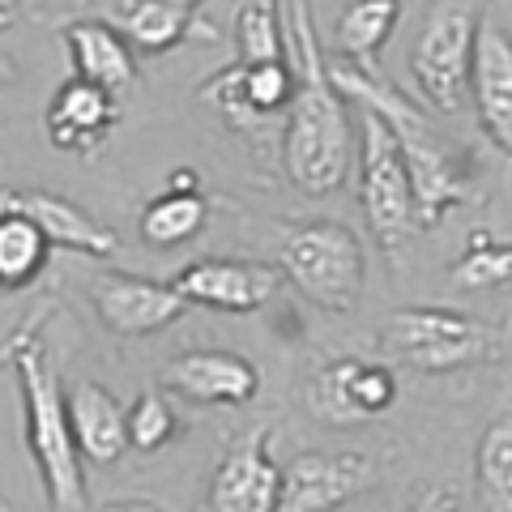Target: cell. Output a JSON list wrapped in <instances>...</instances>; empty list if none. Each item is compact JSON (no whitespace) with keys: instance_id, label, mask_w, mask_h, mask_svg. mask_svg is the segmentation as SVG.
<instances>
[{"instance_id":"obj_27","label":"cell","mask_w":512,"mask_h":512,"mask_svg":"<svg viewBox=\"0 0 512 512\" xmlns=\"http://www.w3.org/2000/svg\"><path fill=\"white\" fill-rule=\"evenodd\" d=\"M52 316V308L47 303H39V308H30L22 320H18V329H9L5 338H0V376L9 372V367H18V359H22V350L30 346V342H39V333H43V320Z\"/></svg>"},{"instance_id":"obj_12","label":"cell","mask_w":512,"mask_h":512,"mask_svg":"<svg viewBox=\"0 0 512 512\" xmlns=\"http://www.w3.org/2000/svg\"><path fill=\"white\" fill-rule=\"evenodd\" d=\"M158 389L192 406H248L261 393V367L239 350H184L158 367Z\"/></svg>"},{"instance_id":"obj_7","label":"cell","mask_w":512,"mask_h":512,"mask_svg":"<svg viewBox=\"0 0 512 512\" xmlns=\"http://www.w3.org/2000/svg\"><path fill=\"white\" fill-rule=\"evenodd\" d=\"M380 346L393 363L427 376H444L487 363L500 350V338L478 316L453 308H402L384 320Z\"/></svg>"},{"instance_id":"obj_6","label":"cell","mask_w":512,"mask_h":512,"mask_svg":"<svg viewBox=\"0 0 512 512\" xmlns=\"http://www.w3.org/2000/svg\"><path fill=\"white\" fill-rule=\"evenodd\" d=\"M359 205H363L367 231H372V239L389 261L423 231L406 158L397 150V137L389 133V124L376 111L359 116Z\"/></svg>"},{"instance_id":"obj_15","label":"cell","mask_w":512,"mask_h":512,"mask_svg":"<svg viewBox=\"0 0 512 512\" xmlns=\"http://www.w3.org/2000/svg\"><path fill=\"white\" fill-rule=\"evenodd\" d=\"M295 86H299V73L291 60H278V64L235 60L222 73L205 77L201 99L214 103L235 128H248V124H269L286 116V107L295 99Z\"/></svg>"},{"instance_id":"obj_21","label":"cell","mask_w":512,"mask_h":512,"mask_svg":"<svg viewBox=\"0 0 512 512\" xmlns=\"http://www.w3.org/2000/svg\"><path fill=\"white\" fill-rule=\"evenodd\" d=\"M402 26V0H350L333 30L338 60L359 73L380 77V52Z\"/></svg>"},{"instance_id":"obj_5","label":"cell","mask_w":512,"mask_h":512,"mask_svg":"<svg viewBox=\"0 0 512 512\" xmlns=\"http://www.w3.org/2000/svg\"><path fill=\"white\" fill-rule=\"evenodd\" d=\"M278 269L303 299L325 312H355L363 299L367 256L359 235L338 218H308L282 235Z\"/></svg>"},{"instance_id":"obj_16","label":"cell","mask_w":512,"mask_h":512,"mask_svg":"<svg viewBox=\"0 0 512 512\" xmlns=\"http://www.w3.org/2000/svg\"><path fill=\"white\" fill-rule=\"evenodd\" d=\"M116 124H120L116 94L94 82H82V77H69L43 111L47 141H52V150L69 158H94L107 146V137L116 133Z\"/></svg>"},{"instance_id":"obj_4","label":"cell","mask_w":512,"mask_h":512,"mask_svg":"<svg viewBox=\"0 0 512 512\" xmlns=\"http://www.w3.org/2000/svg\"><path fill=\"white\" fill-rule=\"evenodd\" d=\"M478 30L483 0H427L423 26L410 43V77L436 116H457L466 103Z\"/></svg>"},{"instance_id":"obj_14","label":"cell","mask_w":512,"mask_h":512,"mask_svg":"<svg viewBox=\"0 0 512 512\" xmlns=\"http://www.w3.org/2000/svg\"><path fill=\"white\" fill-rule=\"evenodd\" d=\"M0 214H22L52 239V248L90 256V261H107L120 252V235L86 214L77 201L60 197L52 188H30V184H5L0 188Z\"/></svg>"},{"instance_id":"obj_31","label":"cell","mask_w":512,"mask_h":512,"mask_svg":"<svg viewBox=\"0 0 512 512\" xmlns=\"http://www.w3.org/2000/svg\"><path fill=\"white\" fill-rule=\"evenodd\" d=\"M13 77H18V64H13V60H5V56H0V86H9V82H13Z\"/></svg>"},{"instance_id":"obj_29","label":"cell","mask_w":512,"mask_h":512,"mask_svg":"<svg viewBox=\"0 0 512 512\" xmlns=\"http://www.w3.org/2000/svg\"><path fill=\"white\" fill-rule=\"evenodd\" d=\"M99 512H167L158 500H150V495H124V500H111L103 504Z\"/></svg>"},{"instance_id":"obj_30","label":"cell","mask_w":512,"mask_h":512,"mask_svg":"<svg viewBox=\"0 0 512 512\" xmlns=\"http://www.w3.org/2000/svg\"><path fill=\"white\" fill-rule=\"evenodd\" d=\"M18 5L22 0H0V35L13 30V22H18Z\"/></svg>"},{"instance_id":"obj_9","label":"cell","mask_w":512,"mask_h":512,"mask_svg":"<svg viewBox=\"0 0 512 512\" xmlns=\"http://www.w3.org/2000/svg\"><path fill=\"white\" fill-rule=\"evenodd\" d=\"M380 478V461L359 448L346 453H308L291 457V466L282 470V500L278 512H338L350 500H359L363 491H372Z\"/></svg>"},{"instance_id":"obj_18","label":"cell","mask_w":512,"mask_h":512,"mask_svg":"<svg viewBox=\"0 0 512 512\" xmlns=\"http://www.w3.org/2000/svg\"><path fill=\"white\" fill-rule=\"evenodd\" d=\"M470 94L487 137L504 154H512V39L495 22H483V30H478Z\"/></svg>"},{"instance_id":"obj_19","label":"cell","mask_w":512,"mask_h":512,"mask_svg":"<svg viewBox=\"0 0 512 512\" xmlns=\"http://www.w3.org/2000/svg\"><path fill=\"white\" fill-rule=\"evenodd\" d=\"M64 406H69V427L77 440V453L94 466H116L128 453V410L116 402V393L99 380H77L69 393H64Z\"/></svg>"},{"instance_id":"obj_3","label":"cell","mask_w":512,"mask_h":512,"mask_svg":"<svg viewBox=\"0 0 512 512\" xmlns=\"http://www.w3.org/2000/svg\"><path fill=\"white\" fill-rule=\"evenodd\" d=\"M18 393H22V423H26V448L39 470V483L52 512H86V470L82 453H77L69 406H64L56 367L47 359L43 342H30L18 359Z\"/></svg>"},{"instance_id":"obj_22","label":"cell","mask_w":512,"mask_h":512,"mask_svg":"<svg viewBox=\"0 0 512 512\" xmlns=\"http://www.w3.org/2000/svg\"><path fill=\"white\" fill-rule=\"evenodd\" d=\"M474 495L483 512H512V410L495 414L478 436Z\"/></svg>"},{"instance_id":"obj_1","label":"cell","mask_w":512,"mask_h":512,"mask_svg":"<svg viewBox=\"0 0 512 512\" xmlns=\"http://www.w3.org/2000/svg\"><path fill=\"white\" fill-rule=\"evenodd\" d=\"M329 73H333V86L342 90V99L359 103L363 111H376L397 137V150H402L410 184H414V205H419L423 231H436L457 205L478 201L474 154L461 141L448 137L440 124H431L419 103H410L393 82H384L376 73H359L342 60H333Z\"/></svg>"},{"instance_id":"obj_20","label":"cell","mask_w":512,"mask_h":512,"mask_svg":"<svg viewBox=\"0 0 512 512\" xmlns=\"http://www.w3.org/2000/svg\"><path fill=\"white\" fill-rule=\"evenodd\" d=\"M197 171H175L163 197H154L137 218V231L150 248H180L197 239L210 218V197L197 188Z\"/></svg>"},{"instance_id":"obj_23","label":"cell","mask_w":512,"mask_h":512,"mask_svg":"<svg viewBox=\"0 0 512 512\" xmlns=\"http://www.w3.org/2000/svg\"><path fill=\"white\" fill-rule=\"evenodd\" d=\"M52 256L47 239L35 222L22 214H0V291H26Z\"/></svg>"},{"instance_id":"obj_13","label":"cell","mask_w":512,"mask_h":512,"mask_svg":"<svg viewBox=\"0 0 512 512\" xmlns=\"http://www.w3.org/2000/svg\"><path fill=\"white\" fill-rule=\"evenodd\" d=\"M282 470L269 457V427L256 423L227 444L210 474V512H278Z\"/></svg>"},{"instance_id":"obj_2","label":"cell","mask_w":512,"mask_h":512,"mask_svg":"<svg viewBox=\"0 0 512 512\" xmlns=\"http://www.w3.org/2000/svg\"><path fill=\"white\" fill-rule=\"evenodd\" d=\"M291 52L299 86L291 107H286L282 167L299 192L329 197L350 175V116L342 90L333 86L308 0H291Z\"/></svg>"},{"instance_id":"obj_25","label":"cell","mask_w":512,"mask_h":512,"mask_svg":"<svg viewBox=\"0 0 512 512\" xmlns=\"http://www.w3.org/2000/svg\"><path fill=\"white\" fill-rule=\"evenodd\" d=\"M512 278V239H495L487 231H474L453 265V282L461 291H491Z\"/></svg>"},{"instance_id":"obj_24","label":"cell","mask_w":512,"mask_h":512,"mask_svg":"<svg viewBox=\"0 0 512 512\" xmlns=\"http://www.w3.org/2000/svg\"><path fill=\"white\" fill-rule=\"evenodd\" d=\"M235 47L244 64H278L291 56L286 13L278 0H244L235 13Z\"/></svg>"},{"instance_id":"obj_8","label":"cell","mask_w":512,"mask_h":512,"mask_svg":"<svg viewBox=\"0 0 512 512\" xmlns=\"http://www.w3.org/2000/svg\"><path fill=\"white\" fill-rule=\"evenodd\" d=\"M397 376L380 359H355L342 355L325 367H316L303 384V402L312 419L325 427H359L397 406Z\"/></svg>"},{"instance_id":"obj_17","label":"cell","mask_w":512,"mask_h":512,"mask_svg":"<svg viewBox=\"0 0 512 512\" xmlns=\"http://www.w3.org/2000/svg\"><path fill=\"white\" fill-rule=\"evenodd\" d=\"M64 47H69L73 77L94 82L111 94H124L137 86V52L133 43L103 18H73L60 26Z\"/></svg>"},{"instance_id":"obj_11","label":"cell","mask_w":512,"mask_h":512,"mask_svg":"<svg viewBox=\"0 0 512 512\" xmlns=\"http://www.w3.org/2000/svg\"><path fill=\"white\" fill-rule=\"evenodd\" d=\"M90 308L111 338H154L184 316L188 299L171 282L141 274H99L90 282Z\"/></svg>"},{"instance_id":"obj_10","label":"cell","mask_w":512,"mask_h":512,"mask_svg":"<svg viewBox=\"0 0 512 512\" xmlns=\"http://www.w3.org/2000/svg\"><path fill=\"white\" fill-rule=\"evenodd\" d=\"M282 269L269 261H244V256H201L188 261L180 274L171 278V286L188 303L231 316H252L261 312L282 286Z\"/></svg>"},{"instance_id":"obj_26","label":"cell","mask_w":512,"mask_h":512,"mask_svg":"<svg viewBox=\"0 0 512 512\" xmlns=\"http://www.w3.org/2000/svg\"><path fill=\"white\" fill-rule=\"evenodd\" d=\"M175 436H180V419H175V410L167 402L163 389H141L133 397V406H128V444L137 448V453H158V448H167Z\"/></svg>"},{"instance_id":"obj_28","label":"cell","mask_w":512,"mask_h":512,"mask_svg":"<svg viewBox=\"0 0 512 512\" xmlns=\"http://www.w3.org/2000/svg\"><path fill=\"white\" fill-rule=\"evenodd\" d=\"M406 512H461V495H457V487H448V483L423 487V491L410 500Z\"/></svg>"}]
</instances>
